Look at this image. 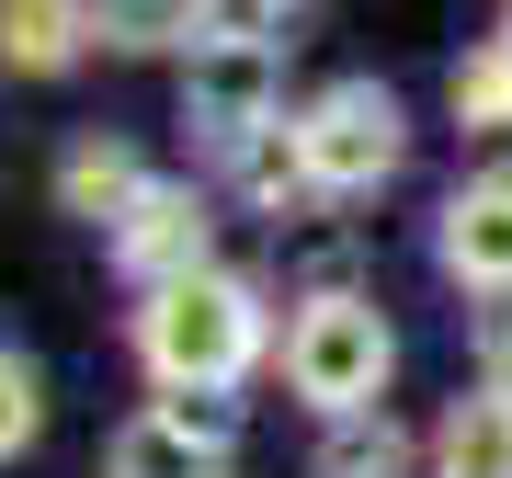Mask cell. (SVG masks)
<instances>
[{"instance_id": "4fadbf2b", "label": "cell", "mask_w": 512, "mask_h": 478, "mask_svg": "<svg viewBox=\"0 0 512 478\" xmlns=\"http://www.w3.org/2000/svg\"><path fill=\"white\" fill-rule=\"evenodd\" d=\"M444 103H456V126H467V137H512V35L467 46V57H456V80H444Z\"/></svg>"}, {"instance_id": "277c9868", "label": "cell", "mask_w": 512, "mask_h": 478, "mask_svg": "<svg viewBox=\"0 0 512 478\" xmlns=\"http://www.w3.org/2000/svg\"><path fill=\"white\" fill-rule=\"evenodd\" d=\"M274 92H285V57L274 46H194L183 57V126L217 148L274 137Z\"/></svg>"}, {"instance_id": "2e32d148", "label": "cell", "mask_w": 512, "mask_h": 478, "mask_svg": "<svg viewBox=\"0 0 512 478\" xmlns=\"http://www.w3.org/2000/svg\"><path fill=\"white\" fill-rule=\"evenodd\" d=\"M35 433H46V376L23 365V353H0V467H12Z\"/></svg>"}, {"instance_id": "8992f818", "label": "cell", "mask_w": 512, "mask_h": 478, "mask_svg": "<svg viewBox=\"0 0 512 478\" xmlns=\"http://www.w3.org/2000/svg\"><path fill=\"white\" fill-rule=\"evenodd\" d=\"M433 262H444L467 296H512V160H501V171H467V183L444 194Z\"/></svg>"}, {"instance_id": "ac0fdd59", "label": "cell", "mask_w": 512, "mask_h": 478, "mask_svg": "<svg viewBox=\"0 0 512 478\" xmlns=\"http://www.w3.org/2000/svg\"><path fill=\"white\" fill-rule=\"evenodd\" d=\"M501 35H512V23H501Z\"/></svg>"}, {"instance_id": "9c48e42d", "label": "cell", "mask_w": 512, "mask_h": 478, "mask_svg": "<svg viewBox=\"0 0 512 478\" xmlns=\"http://www.w3.org/2000/svg\"><path fill=\"white\" fill-rule=\"evenodd\" d=\"M433 478H512V387H467V399H444Z\"/></svg>"}, {"instance_id": "5bb4252c", "label": "cell", "mask_w": 512, "mask_h": 478, "mask_svg": "<svg viewBox=\"0 0 512 478\" xmlns=\"http://www.w3.org/2000/svg\"><path fill=\"white\" fill-rule=\"evenodd\" d=\"M228 160H239V194L274 205V217H285V205H319V194H308V171H296V137H285V126H274V137H251V148H228Z\"/></svg>"}, {"instance_id": "7a4b0ae2", "label": "cell", "mask_w": 512, "mask_h": 478, "mask_svg": "<svg viewBox=\"0 0 512 478\" xmlns=\"http://www.w3.org/2000/svg\"><path fill=\"white\" fill-rule=\"evenodd\" d=\"M387 376H399V331L376 319V296L330 285L285 319V387L319 410V422H353V410H387Z\"/></svg>"}, {"instance_id": "7c38bea8", "label": "cell", "mask_w": 512, "mask_h": 478, "mask_svg": "<svg viewBox=\"0 0 512 478\" xmlns=\"http://www.w3.org/2000/svg\"><path fill=\"white\" fill-rule=\"evenodd\" d=\"M194 35H205V0H92V46L114 57H160V46L194 57Z\"/></svg>"}, {"instance_id": "9a60e30c", "label": "cell", "mask_w": 512, "mask_h": 478, "mask_svg": "<svg viewBox=\"0 0 512 478\" xmlns=\"http://www.w3.org/2000/svg\"><path fill=\"white\" fill-rule=\"evenodd\" d=\"M296 12H308V0H205V35L194 46H274Z\"/></svg>"}, {"instance_id": "30bf717a", "label": "cell", "mask_w": 512, "mask_h": 478, "mask_svg": "<svg viewBox=\"0 0 512 478\" xmlns=\"http://www.w3.org/2000/svg\"><path fill=\"white\" fill-rule=\"evenodd\" d=\"M137 194H148V171H137V148H126V137H69V148H57V205H69V217L114 228Z\"/></svg>"}, {"instance_id": "8fae6325", "label": "cell", "mask_w": 512, "mask_h": 478, "mask_svg": "<svg viewBox=\"0 0 512 478\" xmlns=\"http://www.w3.org/2000/svg\"><path fill=\"white\" fill-rule=\"evenodd\" d=\"M308 478H421V444H410V422H387V410H353V422L319 433Z\"/></svg>"}, {"instance_id": "52a82bcc", "label": "cell", "mask_w": 512, "mask_h": 478, "mask_svg": "<svg viewBox=\"0 0 512 478\" xmlns=\"http://www.w3.org/2000/svg\"><path fill=\"white\" fill-rule=\"evenodd\" d=\"M103 478H228V410L217 399H160L114 433Z\"/></svg>"}, {"instance_id": "6da1fadb", "label": "cell", "mask_w": 512, "mask_h": 478, "mask_svg": "<svg viewBox=\"0 0 512 478\" xmlns=\"http://www.w3.org/2000/svg\"><path fill=\"white\" fill-rule=\"evenodd\" d=\"M262 342H274V308H262L251 274H183V285H148L137 308V353L148 376L171 387V399H217V387H239L262 365Z\"/></svg>"}, {"instance_id": "ba28073f", "label": "cell", "mask_w": 512, "mask_h": 478, "mask_svg": "<svg viewBox=\"0 0 512 478\" xmlns=\"http://www.w3.org/2000/svg\"><path fill=\"white\" fill-rule=\"evenodd\" d=\"M92 57V0H0V69L12 80H57Z\"/></svg>"}, {"instance_id": "3957f363", "label": "cell", "mask_w": 512, "mask_h": 478, "mask_svg": "<svg viewBox=\"0 0 512 478\" xmlns=\"http://www.w3.org/2000/svg\"><path fill=\"white\" fill-rule=\"evenodd\" d=\"M296 171H308V194L319 205H342V194H376L387 171L410 160V114L387 80H330V92H308V114H296Z\"/></svg>"}, {"instance_id": "5b68a950", "label": "cell", "mask_w": 512, "mask_h": 478, "mask_svg": "<svg viewBox=\"0 0 512 478\" xmlns=\"http://www.w3.org/2000/svg\"><path fill=\"white\" fill-rule=\"evenodd\" d=\"M103 239H114V274L148 296V285H183V274H205V239H217V217H205V194H194V183H148L126 217L103 228Z\"/></svg>"}, {"instance_id": "e0dca14e", "label": "cell", "mask_w": 512, "mask_h": 478, "mask_svg": "<svg viewBox=\"0 0 512 478\" xmlns=\"http://www.w3.org/2000/svg\"><path fill=\"white\" fill-rule=\"evenodd\" d=\"M478 387H512V296L478 319Z\"/></svg>"}]
</instances>
